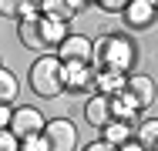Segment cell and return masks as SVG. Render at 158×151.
I'll use <instances>...</instances> for the list:
<instances>
[{
	"mask_svg": "<svg viewBox=\"0 0 158 151\" xmlns=\"http://www.w3.org/2000/svg\"><path fill=\"white\" fill-rule=\"evenodd\" d=\"M118 151H148V148H145L141 141H128V145H121Z\"/></svg>",
	"mask_w": 158,
	"mask_h": 151,
	"instance_id": "24",
	"label": "cell"
},
{
	"mask_svg": "<svg viewBox=\"0 0 158 151\" xmlns=\"http://www.w3.org/2000/svg\"><path fill=\"white\" fill-rule=\"evenodd\" d=\"M37 7H40V14H44V17L71 20V17H77V14L88 7V0H40Z\"/></svg>",
	"mask_w": 158,
	"mask_h": 151,
	"instance_id": "10",
	"label": "cell"
},
{
	"mask_svg": "<svg viewBox=\"0 0 158 151\" xmlns=\"http://www.w3.org/2000/svg\"><path fill=\"white\" fill-rule=\"evenodd\" d=\"M17 37H20V44L31 47V51H47L44 34H40V7H37L34 14H27L24 20H17Z\"/></svg>",
	"mask_w": 158,
	"mask_h": 151,
	"instance_id": "6",
	"label": "cell"
},
{
	"mask_svg": "<svg viewBox=\"0 0 158 151\" xmlns=\"http://www.w3.org/2000/svg\"><path fill=\"white\" fill-rule=\"evenodd\" d=\"M44 128H47V121H44V114H40L37 108H17V111H14L10 131H14L20 141L31 138V134H44Z\"/></svg>",
	"mask_w": 158,
	"mask_h": 151,
	"instance_id": "4",
	"label": "cell"
},
{
	"mask_svg": "<svg viewBox=\"0 0 158 151\" xmlns=\"http://www.w3.org/2000/svg\"><path fill=\"white\" fill-rule=\"evenodd\" d=\"M101 141H108V145H114V148H121L131 141V124L128 121H111L108 128H101Z\"/></svg>",
	"mask_w": 158,
	"mask_h": 151,
	"instance_id": "15",
	"label": "cell"
},
{
	"mask_svg": "<svg viewBox=\"0 0 158 151\" xmlns=\"http://www.w3.org/2000/svg\"><path fill=\"white\" fill-rule=\"evenodd\" d=\"M17 91H20L17 74H14L10 67H0V104H10V101L17 97Z\"/></svg>",
	"mask_w": 158,
	"mask_h": 151,
	"instance_id": "16",
	"label": "cell"
},
{
	"mask_svg": "<svg viewBox=\"0 0 158 151\" xmlns=\"http://www.w3.org/2000/svg\"><path fill=\"white\" fill-rule=\"evenodd\" d=\"M84 118H88V124H94L98 131L108 128V124L114 121V101H111L108 94H94V97L84 104Z\"/></svg>",
	"mask_w": 158,
	"mask_h": 151,
	"instance_id": "7",
	"label": "cell"
},
{
	"mask_svg": "<svg viewBox=\"0 0 158 151\" xmlns=\"http://www.w3.org/2000/svg\"><path fill=\"white\" fill-rule=\"evenodd\" d=\"M135 64V44L121 34H104L94 40V67L98 71H121L128 74Z\"/></svg>",
	"mask_w": 158,
	"mask_h": 151,
	"instance_id": "1",
	"label": "cell"
},
{
	"mask_svg": "<svg viewBox=\"0 0 158 151\" xmlns=\"http://www.w3.org/2000/svg\"><path fill=\"white\" fill-rule=\"evenodd\" d=\"M14 111H17V108L0 104V128H10V124H14Z\"/></svg>",
	"mask_w": 158,
	"mask_h": 151,
	"instance_id": "22",
	"label": "cell"
},
{
	"mask_svg": "<svg viewBox=\"0 0 158 151\" xmlns=\"http://www.w3.org/2000/svg\"><path fill=\"white\" fill-rule=\"evenodd\" d=\"M114 101V121H128L131 128H138L141 121H138V114H141V101L131 94V91H121L118 97H111Z\"/></svg>",
	"mask_w": 158,
	"mask_h": 151,
	"instance_id": "11",
	"label": "cell"
},
{
	"mask_svg": "<svg viewBox=\"0 0 158 151\" xmlns=\"http://www.w3.org/2000/svg\"><path fill=\"white\" fill-rule=\"evenodd\" d=\"M31 88H34V94H40V97H57L61 91H67V84H64V60L57 57V54H44V57L34 60Z\"/></svg>",
	"mask_w": 158,
	"mask_h": 151,
	"instance_id": "2",
	"label": "cell"
},
{
	"mask_svg": "<svg viewBox=\"0 0 158 151\" xmlns=\"http://www.w3.org/2000/svg\"><path fill=\"white\" fill-rule=\"evenodd\" d=\"M0 151H20V138L10 128H0Z\"/></svg>",
	"mask_w": 158,
	"mask_h": 151,
	"instance_id": "19",
	"label": "cell"
},
{
	"mask_svg": "<svg viewBox=\"0 0 158 151\" xmlns=\"http://www.w3.org/2000/svg\"><path fill=\"white\" fill-rule=\"evenodd\" d=\"M57 57H61L64 64H67V60H88V64H94V40H88L84 34H71L61 47H57Z\"/></svg>",
	"mask_w": 158,
	"mask_h": 151,
	"instance_id": "5",
	"label": "cell"
},
{
	"mask_svg": "<svg viewBox=\"0 0 158 151\" xmlns=\"http://www.w3.org/2000/svg\"><path fill=\"white\" fill-rule=\"evenodd\" d=\"M155 17H158V7L152 3V0H131V3H128V10H125L128 27H138V30L152 27V24H155Z\"/></svg>",
	"mask_w": 158,
	"mask_h": 151,
	"instance_id": "9",
	"label": "cell"
},
{
	"mask_svg": "<svg viewBox=\"0 0 158 151\" xmlns=\"http://www.w3.org/2000/svg\"><path fill=\"white\" fill-rule=\"evenodd\" d=\"M20 151H47L44 134H31V138H24V141H20Z\"/></svg>",
	"mask_w": 158,
	"mask_h": 151,
	"instance_id": "20",
	"label": "cell"
},
{
	"mask_svg": "<svg viewBox=\"0 0 158 151\" xmlns=\"http://www.w3.org/2000/svg\"><path fill=\"white\" fill-rule=\"evenodd\" d=\"M44 141L47 151H77V128L67 118H54L44 128Z\"/></svg>",
	"mask_w": 158,
	"mask_h": 151,
	"instance_id": "3",
	"label": "cell"
},
{
	"mask_svg": "<svg viewBox=\"0 0 158 151\" xmlns=\"http://www.w3.org/2000/svg\"><path fill=\"white\" fill-rule=\"evenodd\" d=\"M94 3L101 7V10H108V14H125L131 0H94Z\"/></svg>",
	"mask_w": 158,
	"mask_h": 151,
	"instance_id": "21",
	"label": "cell"
},
{
	"mask_svg": "<svg viewBox=\"0 0 158 151\" xmlns=\"http://www.w3.org/2000/svg\"><path fill=\"white\" fill-rule=\"evenodd\" d=\"M128 91L141 101V108H148V104L155 101V94H158L155 81H152L148 74H131V77H128Z\"/></svg>",
	"mask_w": 158,
	"mask_h": 151,
	"instance_id": "14",
	"label": "cell"
},
{
	"mask_svg": "<svg viewBox=\"0 0 158 151\" xmlns=\"http://www.w3.org/2000/svg\"><path fill=\"white\" fill-rule=\"evenodd\" d=\"M155 151H158V148H155Z\"/></svg>",
	"mask_w": 158,
	"mask_h": 151,
	"instance_id": "26",
	"label": "cell"
},
{
	"mask_svg": "<svg viewBox=\"0 0 158 151\" xmlns=\"http://www.w3.org/2000/svg\"><path fill=\"white\" fill-rule=\"evenodd\" d=\"M94 88H98V94L118 97L121 91H128V74H121V71H98Z\"/></svg>",
	"mask_w": 158,
	"mask_h": 151,
	"instance_id": "12",
	"label": "cell"
},
{
	"mask_svg": "<svg viewBox=\"0 0 158 151\" xmlns=\"http://www.w3.org/2000/svg\"><path fill=\"white\" fill-rule=\"evenodd\" d=\"M138 141H141L148 151L158 148V118H145L138 124Z\"/></svg>",
	"mask_w": 158,
	"mask_h": 151,
	"instance_id": "18",
	"label": "cell"
},
{
	"mask_svg": "<svg viewBox=\"0 0 158 151\" xmlns=\"http://www.w3.org/2000/svg\"><path fill=\"white\" fill-rule=\"evenodd\" d=\"M0 10H3V17L24 20L27 14H34V10H37V3H34V0H0Z\"/></svg>",
	"mask_w": 158,
	"mask_h": 151,
	"instance_id": "17",
	"label": "cell"
},
{
	"mask_svg": "<svg viewBox=\"0 0 158 151\" xmlns=\"http://www.w3.org/2000/svg\"><path fill=\"white\" fill-rule=\"evenodd\" d=\"M40 34H44V44H47V47H61L64 40L71 37V30H67V20L44 17V14H40Z\"/></svg>",
	"mask_w": 158,
	"mask_h": 151,
	"instance_id": "13",
	"label": "cell"
},
{
	"mask_svg": "<svg viewBox=\"0 0 158 151\" xmlns=\"http://www.w3.org/2000/svg\"><path fill=\"white\" fill-rule=\"evenodd\" d=\"M94 77H98V71L88 64V60H67V64H64V84H67V91L91 88Z\"/></svg>",
	"mask_w": 158,
	"mask_h": 151,
	"instance_id": "8",
	"label": "cell"
},
{
	"mask_svg": "<svg viewBox=\"0 0 158 151\" xmlns=\"http://www.w3.org/2000/svg\"><path fill=\"white\" fill-rule=\"evenodd\" d=\"M84 151H118L114 145H108V141H94V145H88Z\"/></svg>",
	"mask_w": 158,
	"mask_h": 151,
	"instance_id": "23",
	"label": "cell"
},
{
	"mask_svg": "<svg viewBox=\"0 0 158 151\" xmlns=\"http://www.w3.org/2000/svg\"><path fill=\"white\" fill-rule=\"evenodd\" d=\"M152 3H155V7H158V0H152Z\"/></svg>",
	"mask_w": 158,
	"mask_h": 151,
	"instance_id": "25",
	"label": "cell"
}]
</instances>
